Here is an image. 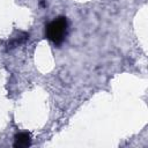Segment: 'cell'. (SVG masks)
<instances>
[{"instance_id": "1", "label": "cell", "mask_w": 148, "mask_h": 148, "mask_svg": "<svg viewBox=\"0 0 148 148\" xmlns=\"http://www.w3.org/2000/svg\"><path fill=\"white\" fill-rule=\"evenodd\" d=\"M68 30V21L65 16H59L46 24L45 27V36L49 40H51L54 45H61L67 36Z\"/></svg>"}, {"instance_id": "2", "label": "cell", "mask_w": 148, "mask_h": 148, "mask_svg": "<svg viewBox=\"0 0 148 148\" xmlns=\"http://www.w3.org/2000/svg\"><path fill=\"white\" fill-rule=\"evenodd\" d=\"M31 145V134L28 132H20L14 136L15 148H25Z\"/></svg>"}, {"instance_id": "3", "label": "cell", "mask_w": 148, "mask_h": 148, "mask_svg": "<svg viewBox=\"0 0 148 148\" xmlns=\"http://www.w3.org/2000/svg\"><path fill=\"white\" fill-rule=\"evenodd\" d=\"M28 39H29V34H28V32H24V31H20L17 36L13 37V38L8 42L7 49H8V50H9V49H14V47H16V46H18V45L25 43Z\"/></svg>"}]
</instances>
